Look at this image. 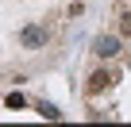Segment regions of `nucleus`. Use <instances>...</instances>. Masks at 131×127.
<instances>
[{"mask_svg":"<svg viewBox=\"0 0 131 127\" xmlns=\"http://www.w3.org/2000/svg\"><path fill=\"white\" fill-rule=\"evenodd\" d=\"M16 39H19L23 50H42L50 42V23H27V27H19Z\"/></svg>","mask_w":131,"mask_h":127,"instance_id":"obj_1","label":"nucleus"},{"mask_svg":"<svg viewBox=\"0 0 131 127\" xmlns=\"http://www.w3.org/2000/svg\"><path fill=\"white\" fill-rule=\"evenodd\" d=\"M119 50H123V35H96V39H93V54H96L100 62H112Z\"/></svg>","mask_w":131,"mask_h":127,"instance_id":"obj_2","label":"nucleus"},{"mask_svg":"<svg viewBox=\"0 0 131 127\" xmlns=\"http://www.w3.org/2000/svg\"><path fill=\"white\" fill-rule=\"evenodd\" d=\"M112 81H116V73H108V70H96V73H89V85H85V93H104V89H112Z\"/></svg>","mask_w":131,"mask_h":127,"instance_id":"obj_3","label":"nucleus"},{"mask_svg":"<svg viewBox=\"0 0 131 127\" xmlns=\"http://www.w3.org/2000/svg\"><path fill=\"white\" fill-rule=\"evenodd\" d=\"M35 108H39V116H42V119H62V108H58V104H50V100H39Z\"/></svg>","mask_w":131,"mask_h":127,"instance_id":"obj_4","label":"nucleus"},{"mask_svg":"<svg viewBox=\"0 0 131 127\" xmlns=\"http://www.w3.org/2000/svg\"><path fill=\"white\" fill-rule=\"evenodd\" d=\"M116 31H119L123 39H131V12H119V23H116Z\"/></svg>","mask_w":131,"mask_h":127,"instance_id":"obj_5","label":"nucleus"},{"mask_svg":"<svg viewBox=\"0 0 131 127\" xmlns=\"http://www.w3.org/2000/svg\"><path fill=\"white\" fill-rule=\"evenodd\" d=\"M4 104H8V108H27V96H23V93H8Z\"/></svg>","mask_w":131,"mask_h":127,"instance_id":"obj_6","label":"nucleus"}]
</instances>
